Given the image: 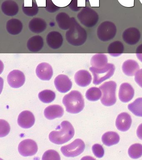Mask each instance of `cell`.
Masks as SVG:
<instances>
[{"instance_id":"cell-1","label":"cell","mask_w":142,"mask_h":160,"mask_svg":"<svg viewBox=\"0 0 142 160\" xmlns=\"http://www.w3.org/2000/svg\"><path fill=\"white\" fill-rule=\"evenodd\" d=\"M58 131H52L49 135L50 141L56 144L66 143L73 138L75 134L74 128L68 121H63L57 127Z\"/></svg>"},{"instance_id":"cell-2","label":"cell","mask_w":142,"mask_h":160,"mask_svg":"<svg viewBox=\"0 0 142 160\" xmlns=\"http://www.w3.org/2000/svg\"><path fill=\"white\" fill-rule=\"evenodd\" d=\"M66 37L68 43L72 46H79L86 42L87 34L85 29L79 24L74 18H72L71 25L66 32Z\"/></svg>"},{"instance_id":"cell-3","label":"cell","mask_w":142,"mask_h":160,"mask_svg":"<svg viewBox=\"0 0 142 160\" xmlns=\"http://www.w3.org/2000/svg\"><path fill=\"white\" fill-rule=\"evenodd\" d=\"M63 103L66 111L70 113L76 114L84 108L85 102L81 93L79 91H73L63 97Z\"/></svg>"},{"instance_id":"cell-4","label":"cell","mask_w":142,"mask_h":160,"mask_svg":"<svg viewBox=\"0 0 142 160\" xmlns=\"http://www.w3.org/2000/svg\"><path fill=\"white\" fill-rule=\"evenodd\" d=\"M116 88V83L113 81L106 82L100 86L99 88L103 93L100 101L103 105L110 106L116 103V98L115 92Z\"/></svg>"},{"instance_id":"cell-5","label":"cell","mask_w":142,"mask_h":160,"mask_svg":"<svg viewBox=\"0 0 142 160\" xmlns=\"http://www.w3.org/2000/svg\"><path fill=\"white\" fill-rule=\"evenodd\" d=\"M115 66L112 63H108L104 67L100 68H90V71L93 76V83L98 85L111 77L115 71Z\"/></svg>"},{"instance_id":"cell-6","label":"cell","mask_w":142,"mask_h":160,"mask_svg":"<svg viewBox=\"0 0 142 160\" xmlns=\"http://www.w3.org/2000/svg\"><path fill=\"white\" fill-rule=\"evenodd\" d=\"M117 28L113 22L110 21L102 22L97 28V34L101 41L107 42L115 37Z\"/></svg>"},{"instance_id":"cell-7","label":"cell","mask_w":142,"mask_h":160,"mask_svg":"<svg viewBox=\"0 0 142 160\" xmlns=\"http://www.w3.org/2000/svg\"><path fill=\"white\" fill-rule=\"evenodd\" d=\"M81 23L88 28L95 26L99 21V16L94 10L89 7L84 8L77 16Z\"/></svg>"},{"instance_id":"cell-8","label":"cell","mask_w":142,"mask_h":160,"mask_svg":"<svg viewBox=\"0 0 142 160\" xmlns=\"http://www.w3.org/2000/svg\"><path fill=\"white\" fill-rule=\"evenodd\" d=\"M85 144L81 139H77L71 143L61 148V151L67 157H75L79 156L85 149Z\"/></svg>"},{"instance_id":"cell-9","label":"cell","mask_w":142,"mask_h":160,"mask_svg":"<svg viewBox=\"0 0 142 160\" xmlns=\"http://www.w3.org/2000/svg\"><path fill=\"white\" fill-rule=\"evenodd\" d=\"M38 150V146L35 141L29 139L23 140L18 145L19 153L25 157L35 155Z\"/></svg>"},{"instance_id":"cell-10","label":"cell","mask_w":142,"mask_h":160,"mask_svg":"<svg viewBox=\"0 0 142 160\" xmlns=\"http://www.w3.org/2000/svg\"><path fill=\"white\" fill-rule=\"evenodd\" d=\"M26 78L22 71L14 70L8 74L7 81L9 86L13 88H19L22 87L25 82Z\"/></svg>"},{"instance_id":"cell-11","label":"cell","mask_w":142,"mask_h":160,"mask_svg":"<svg viewBox=\"0 0 142 160\" xmlns=\"http://www.w3.org/2000/svg\"><path fill=\"white\" fill-rule=\"evenodd\" d=\"M122 37L125 42L129 45L136 44L141 38L139 30L135 27L126 29L123 32Z\"/></svg>"},{"instance_id":"cell-12","label":"cell","mask_w":142,"mask_h":160,"mask_svg":"<svg viewBox=\"0 0 142 160\" xmlns=\"http://www.w3.org/2000/svg\"><path fill=\"white\" fill-rule=\"evenodd\" d=\"M56 88L61 93H66L71 89L72 82L68 76L61 74L57 76L54 80Z\"/></svg>"},{"instance_id":"cell-13","label":"cell","mask_w":142,"mask_h":160,"mask_svg":"<svg viewBox=\"0 0 142 160\" xmlns=\"http://www.w3.org/2000/svg\"><path fill=\"white\" fill-rule=\"evenodd\" d=\"M36 72L37 76L43 81H49L53 75L52 66L46 62L38 64L36 68Z\"/></svg>"},{"instance_id":"cell-14","label":"cell","mask_w":142,"mask_h":160,"mask_svg":"<svg viewBox=\"0 0 142 160\" xmlns=\"http://www.w3.org/2000/svg\"><path fill=\"white\" fill-rule=\"evenodd\" d=\"M35 118L32 112L23 111L20 114L18 118V123L23 128H29L34 125Z\"/></svg>"},{"instance_id":"cell-15","label":"cell","mask_w":142,"mask_h":160,"mask_svg":"<svg viewBox=\"0 0 142 160\" xmlns=\"http://www.w3.org/2000/svg\"><path fill=\"white\" fill-rule=\"evenodd\" d=\"M131 124V118L127 112H123L120 114L116 120L115 125L117 129L123 132L129 129Z\"/></svg>"},{"instance_id":"cell-16","label":"cell","mask_w":142,"mask_h":160,"mask_svg":"<svg viewBox=\"0 0 142 160\" xmlns=\"http://www.w3.org/2000/svg\"><path fill=\"white\" fill-rule=\"evenodd\" d=\"M134 90L129 83L124 82L120 85L119 91V98L122 102L130 101L134 96Z\"/></svg>"},{"instance_id":"cell-17","label":"cell","mask_w":142,"mask_h":160,"mask_svg":"<svg viewBox=\"0 0 142 160\" xmlns=\"http://www.w3.org/2000/svg\"><path fill=\"white\" fill-rule=\"evenodd\" d=\"M63 36L57 31L49 32L47 37V42L48 46L53 49L59 48L63 44Z\"/></svg>"},{"instance_id":"cell-18","label":"cell","mask_w":142,"mask_h":160,"mask_svg":"<svg viewBox=\"0 0 142 160\" xmlns=\"http://www.w3.org/2000/svg\"><path fill=\"white\" fill-rule=\"evenodd\" d=\"M75 81L77 84L81 87H85L90 84L92 76L86 70H80L75 75Z\"/></svg>"},{"instance_id":"cell-19","label":"cell","mask_w":142,"mask_h":160,"mask_svg":"<svg viewBox=\"0 0 142 160\" xmlns=\"http://www.w3.org/2000/svg\"><path fill=\"white\" fill-rule=\"evenodd\" d=\"M44 113L46 118L49 120H53L61 117L64 114V110L59 105H51L46 108Z\"/></svg>"},{"instance_id":"cell-20","label":"cell","mask_w":142,"mask_h":160,"mask_svg":"<svg viewBox=\"0 0 142 160\" xmlns=\"http://www.w3.org/2000/svg\"><path fill=\"white\" fill-rule=\"evenodd\" d=\"M44 45L43 38L42 36L37 35L31 38L27 42V46L29 51L37 52L41 51Z\"/></svg>"},{"instance_id":"cell-21","label":"cell","mask_w":142,"mask_h":160,"mask_svg":"<svg viewBox=\"0 0 142 160\" xmlns=\"http://www.w3.org/2000/svg\"><path fill=\"white\" fill-rule=\"evenodd\" d=\"M29 29L32 32L39 33L44 31L47 28V23L43 19L35 18L29 22Z\"/></svg>"},{"instance_id":"cell-22","label":"cell","mask_w":142,"mask_h":160,"mask_svg":"<svg viewBox=\"0 0 142 160\" xmlns=\"http://www.w3.org/2000/svg\"><path fill=\"white\" fill-rule=\"evenodd\" d=\"M122 70L125 74L129 76H134L140 70L139 65L133 60H128L123 62Z\"/></svg>"},{"instance_id":"cell-23","label":"cell","mask_w":142,"mask_h":160,"mask_svg":"<svg viewBox=\"0 0 142 160\" xmlns=\"http://www.w3.org/2000/svg\"><path fill=\"white\" fill-rule=\"evenodd\" d=\"M17 4L12 0H7L3 2L2 10L3 13L7 16H13L17 14L18 12Z\"/></svg>"},{"instance_id":"cell-24","label":"cell","mask_w":142,"mask_h":160,"mask_svg":"<svg viewBox=\"0 0 142 160\" xmlns=\"http://www.w3.org/2000/svg\"><path fill=\"white\" fill-rule=\"evenodd\" d=\"M7 29L8 33L13 35H18L23 29V24L20 20L13 18L9 20L7 23Z\"/></svg>"},{"instance_id":"cell-25","label":"cell","mask_w":142,"mask_h":160,"mask_svg":"<svg viewBox=\"0 0 142 160\" xmlns=\"http://www.w3.org/2000/svg\"><path fill=\"white\" fill-rule=\"evenodd\" d=\"M56 21L58 26L63 30L69 29L71 25L72 18H71L66 12H60L56 16Z\"/></svg>"},{"instance_id":"cell-26","label":"cell","mask_w":142,"mask_h":160,"mask_svg":"<svg viewBox=\"0 0 142 160\" xmlns=\"http://www.w3.org/2000/svg\"><path fill=\"white\" fill-rule=\"evenodd\" d=\"M108 57L105 54L97 53L92 57L91 64L92 67L100 68L104 67L108 64Z\"/></svg>"},{"instance_id":"cell-27","label":"cell","mask_w":142,"mask_h":160,"mask_svg":"<svg viewBox=\"0 0 142 160\" xmlns=\"http://www.w3.org/2000/svg\"><path fill=\"white\" fill-rule=\"evenodd\" d=\"M120 136L116 132L109 131L104 133L102 137V141L105 146H110L116 144L120 141Z\"/></svg>"},{"instance_id":"cell-28","label":"cell","mask_w":142,"mask_h":160,"mask_svg":"<svg viewBox=\"0 0 142 160\" xmlns=\"http://www.w3.org/2000/svg\"><path fill=\"white\" fill-rule=\"evenodd\" d=\"M124 50L123 43L120 41L111 42L108 47V53L113 57H118L123 54Z\"/></svg>"},{"instance_id":"cell-29","label":"cell","mask_w":142,"mask_h":160,"mask_svg":"<svg viewBox=\"0 0 142 160\" xmlns=\"http://www.w3.org/2000/svg\"><path fill=\"white\" fill-rule=\"evenodd\" d=\"M128 108L135 116L142 117V98L136 99L128 105Z\"/></svg>"},{"instance_id":"cell-30","label":"cell","mask_w":142,"mask_h":160,"mask_svg":"<svg viewBox=\"0 0 142 160\" xmlns=\"http://www.w3.org/2000/svg\"><path fill=\"white\" fill-rule=\"evenodd\" d=\"M38 98L42 102L49 103L53 102L56 98V93L49 90H45L41 91L38 94Z\"/></svg>"},{"instance_id":"cell-31","label":"cell","mask_w":142,"mask_h":160,"mask_svg":"<svg viewBox=\"0 0 142 160\" xmlns=\"http://www.w3.org/2000/svg\"><path fill=\"white\" fill-rule=\"evenodd\" d=\"M101 96V90L97 87H92L88 89L86 94V98L87 99L91 101H98Z\"/></svg>"},{"instance_id":"cell-32","label":"cell","mask_w":142,"mask_h":160,"mask_svg":"<svg viewBox=\"0 0 142 160\" xmlns=\"http://www.w3.org/2000/svg\"><path fill=\"white\" fill-rule=\"evenodd\" d=\"M130 157L133 159H138L142 156V145L135 143L130 147L128 151Z\"/></svg>"},{"instance_id":"cell-33","label":"cell","mask_w":142,"mask_h":160,"mask_svg":"<svg viewBox=\"0 0 142 160\" xmlns=\"http://www.w3.org/2000/svg\"><path fill=\"white\" fill-rule=\"evenodd\" d=\"M42 160H61L60 156L57 151L53 150H49L44 152Z\"/></svg>"},{"instance_id":"cell-34","label":"cell","mask_w":142,"mask_h":160,"mask_svg":"<svg viewBox=\"0 0 142 160\" xmlns=\"http://www.w3.org/2000/svg\"><path fill=\"white\" fill-rule=\"evenodd\" d=\"M23 11L27 16H33L37 14L38 11V8L36 3H33V6L32 7H24L23 6Z\"/></svg>"},{"instance_id":"cell-35","label":"cell","mask_w":142,"mask_h":160,"mask_svg":"<svg viewBox=\"0 0 142 160\" xmlns=\"http://www.w3.org/2000/svg\"><path fill=\"white\" fill-rule=\"evenodd\" d=\"M92 150L95 156L98 158H101L104 156V150L101 145L95 144L92 146Z\"/></svg>"},{"instance_id":"cell-36","label":"cell","mask_w":142,"mask_h":160,"mask_svg":"<svg viewBox=\"0 0 142 160\" xmlns=\"http://www.w3.org/2000/svg\"><path fill=\"white\" fill-rule=\"evenodd\" d=\"M135 80L136 83L142 88V68L139 70L135 74Z\"/></svg>"},{"instance_id":"cell-37","label":"cell","mask_w":142,"mask_h":160,"mask_svg":"<svg viewBox=\"0 0 142 160\" xmlns=\"http://www.w3.org/2000/svg\"><path fill=\"white\" fill-rule=\"evenodd\" d=\"M136 55L137 58L142 62V44L140 45L136 50Z\"/></svg>"},{"instance_id":"cell-38","label":"cell","mask_w":142,"mask_h":160,"mask_svg":"<svg viewBox=\"0 0 142 160\" xmlns=\"http://www.w3.org/2000/svg\"><path fill=\"white\" fill-rule=\"evenodd\" d=\"M137 135L139 138L142 140V123L139 125L137 129Z\"/></svg>"}]
</instances>
